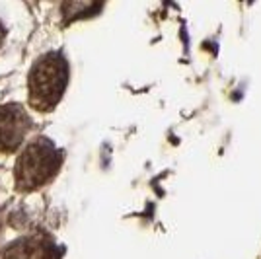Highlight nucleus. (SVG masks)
<instances>
[{"mask_svg": "<svg viewBox=\"0 0 261 259\" xmlns=\"http://www.w3.org/2000/svg\"><path fill=\"white\" fill-rule=\"evenodd\" d=\"M68 80V66L61 53H49L41 57L30 72V103L39 111L53 109Z\"/></svg>", "mask_w": 261, "mask_h": 259, "instance_id": "1", "label": "nucleus"}, {"mask_svg": "<svg viewBox=\"0 0 261 259\" xmlns=\"http://www.w3.org/2000/svg\"><path fill=\"white\" fill-rule=\"evenodd\" d=\"M63 249L57 248L49 238L25 236L6 249L4 259H61Z\"/></svg>", "mask_w": 261, "mask_h": 259, "instance_id": "4", "label": "nucleus"}, {"mask_svg": "<svg viewBox=\"0 0 261 259\" xmlns=\"http://www.w3.org/2000/svg\"><path fill=\"white\" fill-rule=\"evenodd\" d=\"M2 39H4V28H2V23H0V45H2Z\"/></svg>", "mask_w": 261, "mask_h": 259, "instance_id": "5", "label": "nucleus"}, {"mask_svg": "<svg viewBox=\"0 0 261 259\" xmlns=\"http://www.w3.org/2000/svg\"><path fill=\"white\" fill-rule=\"evenodd\" d=\"M63 164V152L57 150L49 139L33 141L16 162V185L30 191L53 179Z\"/></svg>", "mask_w": 261, "mask_h": 259, "instance_id": "2", "label": "nucleus"}, {"mask_svg": "<svg viewBox=\"0 0 261 259\" xmlns=\"http://www.w3.org/2000/svg\"><path fill=\"white\" fill-rule=\"evenodd\" d=\"M32 121L20 106L0 108V152H14L22 144Z\"/></svg>", "mask_w": 261, "mask_h": 259, "instance_id": "3", "label": "nucleus"}]
</instances>
